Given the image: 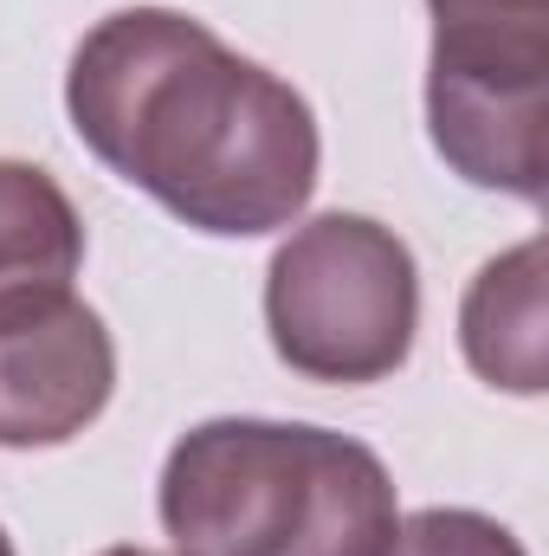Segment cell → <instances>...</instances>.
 Listing matches in <instances>:
<instances>
[{"instance_id": "6da1fadb", "label": "cell", "mask_w": 549, "mask_h": 556, "mask_svg": "<svg viewBox=\"0 0 549 556\" xmlns=\"http://www.w3.org/2000/svg\"><path fill=\"white\" fill-rule=\"evenodd\" d=\"M78 142L214 240L291 227L317 194V117L278 72L220 46L175 7L98 20L65 72Z\"/></svg>"}, {"instance_id": "7a4b0ae2", "label": "cell", "mask_w": 549, "mask_h": 556, "mask_svg": "<svg viewBox=\"0 0 549 556\" xmlns=\"http://www.w3.org/2000/svg\"><path fill=\"white\" fill-rule=\"evenodd\" d=\"M175 556H388L401 505L375 446L304 420H201L162 466Z\"/></svg>"}, {"instance_id": "3957f363", "label": "cell", "mask_w": 549, "mask_h": 556, "mask_svg": "<svg viewBox=\"0 0 549 556\" xmlns=\"http://www.w3.org/2000/svg\"><path fill=\"white\" fill-rule=\"evenodd\" d=\"M266 330L304 382H382L420 330V273L408 240L369 214H317L272 253Z\"/></svg>"}, {"instance_id": "277c9868", "label": "cell", "mask_w": 549, "mask_h": 556, "mask_svg": "<svg viewBox=\"0 0 549 556\" xmlns=\"http://www.w3.org/2000/svg\"><path fill=\"white\" fill-rule=\"evenodd\" d=\"M426 130L459 181L544 201L549 26H433Z\"/></svg>"}, {"instance_id": "5b68a950", "label": "cell", "mask_w": 549, "mask_h": 556, "mask_svg": "<svg viewBox=\"0 0 549 556\" xmlns=\"http://www.w3.org/2000/svg\"><path fill=\"white\" fill-rule=\"evenodd\" d=\"M117 343L72 291L0 298V446H65L111 408Z\"/></svg>"}, {"instance_id": "8992f818", "label": "cell", "mask_w": 549, "mask_h": 556, "mask_svg": "<svg viewBox=\"0 0 549 556\" xmlns=\"http://www.w3.org/2000/svg\"><path fill=\"white\" fill-rule=\"evenodd\" d=\"M459 350L465 363L511 395L549 389V291H544V240L498 253L465 285L459 304Z\"/></svg>"}, {"instance_id": "52a82bcc", "label": "cell", "mask_w": 549, "mask_h": 556, "mask_svg": "<svg viewBox=\"0 0 549 556\" xmlns=\"http://www.w3.org/2000/svg\"><path fill=\"white\" fill-rule=\"evenodd\" d=\"M85 266V220L72 194L33 168L0 155V298L7 291H59Z\"/></svg>"}, {"instance_id": "ba28073f", "label": "cell", "mask_w": 549, "mask_h": 556, "mask_svg": "<svg viewBox=\"0 0 549 556\" xmlns=\"http://www.w3.org/2000/svg\"><path fill=\"white\" fill-rule=\"evenodd\" d=\"M388 556H531L498 518L465 511V505H433L395 525Z\"/></svg>"}, {"instance_id": "9c48e42d", "label": "cell", "mask_w": 549, "mask_h": 556, "mask_svg": "<svg viewBox=\"0 0 549 556\" xmlns=\"http://www.w3.org/2000/svg\"><path fill=\"white\" fill-rule=\"evenodd\" d=\"M433 26H549V0H426Z\"/></svg>"}, {"instance_id": "30bf717a", "label": "cell", "mask_w": 549, "mask_h": 556, "mask_svg": "<svg viewBox=\"0 0 549 556\" xmlns=\"http://www.w3.org/2000/svg\"><path fill=\"white\" fill-rule=\"evenodd\" d=\"M104 556H162V551H137V544H117V551H104Z\"/></svg>"}, {"instance_id": "8fae6325", "label": "cell", "mask_w": 549, "mask_h": 556, "mask_svg": "<svg viewBox=\"0 0 549 556\" xmlns=\"http://www.w3.org/2000/svg\"><path fill=\"white\" fill-rule=\"evenodd\" d=\"M0 556H13V538H7V531H0Z\"/></svg>"}]
</instances>
